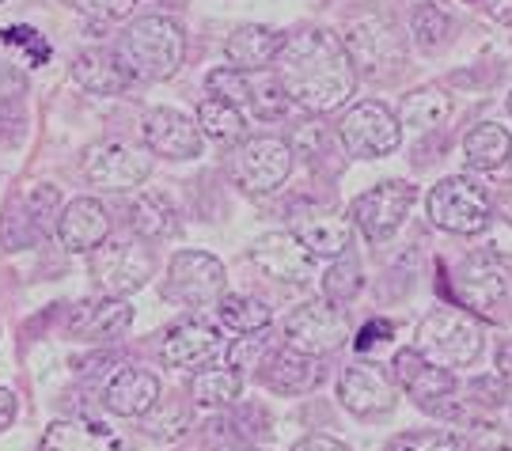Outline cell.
<instances>
[{
    "mask_svg": "<svg viewBox=\"0 0 512 451\" xmlns=\"http://www.w3.org/2000/svg\"><path fill=\"white\" fill-rule=\"evenodd\" d=\"M274 76L296 107L311 114H330V110L346 107L357 88V69L349 61L342 38L323 27L285 38L274 57Z\"/></svg>",
    "mask_w": 512,
    "mask_h": 451,
    "instance_id": "1",
    "label": "cell"
},
{
    "mask_svg": "<svg viewBox=\"0 0 512 451\" xmlns=\"http://www.w3.org/2000/svg\"><path fill=\"white\" fill-rule=\"evenodd\" d=\"M118 61L133 80H171L186 57L183 27L167 16H141L118 38Z\"/></svg>",
    "mask_w": 512,
    "mask_h": 451,
    "instance_id": "2",
    "label": "cell"
},
{
    "mask_svg": "<svg viewBox=\"0 0 512 451\" xmlns=\"http://www.w3.org/2000/svg\"><path fill=\"white\" fill-rule=\"evenodd\" d=\"M414 349H418L425 361L440 364V368H467L482 353V330L471 319V311L448 304L429 311L418 323L414 334Z\"/></svg>",
    "mask_w": 512,
    "mask_h": 451,
    "instance_id": "3",
    "label": "cell"
},
{
    "mask_svg": "<svg viewBox=\"0 0 512 451\" xmlns=\"http://www.w3.org/2000/svg\"><path fill=\"white\" fill-rule=\"evenodd\" d=\"M429 217L437 228L452 235H478L490 228L494 220V201L486 194V186H478L467 175L440 179L429 194Z\"/></svg>",
    "mask_w": 512,
    "mask_h": 451,
    "instance_id": "4",
    "label": "cell"
},
{
    "mask_svg": "<svg viewBox=\"0 0 512 451\" xmlns=\"http://www.w3.org/2000/svg\"><path fill=\"white\" fill-rule=\"evenodd\" d=\"M512 289V266L497 251H475L463 258L456 273V300L471 315L497 319V307L509 300Z\"/></svg>",
    "mask_w": 512,
    "mask_h": 451,
    "instance_id": "5",
    "label": "cell"
},
{
    "mask_svg": "<svg viewBox=\"0 0 512 451\" xmlns=\"http://www.w3.org/2000/svg\"><path fill=\"white\" fill-rule=\"evenodd\" d=\"M293 145L281 137H247L228 160V175L247 194H274L293 171Z\"/></svg>",
    "mask_w": 512,
    "mask_h": 451,
    "instance_id": "6",
    "label": "cell"
},
{
    "mask_svg": "<svg viewBox=\"0 0 512 451\" xmlns=\"http://www.w3.org/2000/svg\"><path fill=\"white\" fill-rule=\"evenodd\" d=\"M342 46H346L353 69H357V73H365V76L395 73L406 57L403 31H399L391 19H380V16L353 19V23L346 27Z\"/></svg>",
    "mask_w": 512,
    "mask_h": 451,
    "instance_id": "7",
    "label": "cell"
},
{
    "mask_svg": "<svg viewBox=\"0 0 512 451\" xmlns=\"http://www.w3.org/2000/svg\"><path fill=\"white\" fill-rule=\"evenodd\" d=\"M156 273V258L141 239H107L92 251V277L107 296H129Z\"/></svg>",
    "mask_w": 512,
    "mask_h": 451,
    "instance_id": "8",
    "label": "cell"
},
{
    "mask_svg": "<svg viewBox=\"0 0 512 451\" xmlns=\"http://www.w3.org/2000/svg\"><path fill=\"white\" fill-rule=\"evenodd\" d=\"M338 137H342L346 156H353V160H380V156H391L399 148L403 129L384 103H357L342 114Z\"/></svg>",
    "mask_w": 512,
    "mask_h": 451,
    "instance_id": "9",
    "label": "cell"
},
{
    "mask_svg": "<svg viewBox=\"0 0 512 451\" xmlns=\"http://www.w3.org/2000/svg\"><path fill=\"white\" fill-rule=\"evenodd\" d=\"M228 289V273L213 254L205 251H179L167 266L164 296L183 307H213Z\"/></svg>",
    "mask_w": 512,
    "mask_h": 451,
    "instance_id": "10",
    "label": "cell"
},
{
    "mask_svg": "<svg viewBox=\"0 0 512 451\" xmlns=\"http://www.w3.org/2000/svg\"><path fill=\"white\" fill-rule=\"evenodd\" d=\"M414 198H418V190H414L410 182H403V179L380 182V186L365 190L361 198L349 205V220H353V228H361L372 243H380V239H391V235L399 232V224L406 220Z\"/></svg>",
    "mask_w": 512,
    "mask_h": 451,
    "instance_id": "11",
    "label": "cell"
},
{
    "mask_svg": "<svg viewBox=\"0 0 512 451\" xmlns=\"http://www.w3.org/2000/svg\"><path fill=\"white\" fill-rule=\"evenodd\" d=\"M80 171L99 190L126 194V190H137L152 175V160H148L141 148L122 145V141H103V145H92L84 152Z\"/></svg>",
    "mask_w": 512,
    "mask_h": 451,
    "instance_id": "12",
    "label": "cell"
},
{
    "mask_svg": "<svg viewBox=\"0 0 512 451\" xmlns=\"http://www.w3.org/2000/svg\"><path fill=\"white\" fill-rule=\"evenodd\" d=\"M289 232L304 243L311 258H342L353 247V220L342 217L330 205H315V201H296L289 213Z\"/></svg>",
    "mask_w": 512,
    "mask_h": 451,
    "instance_id": "13",
    "label": "cell"
},
{
    "mask_svg": "<svg viewBox=\"0 0 512 451\" xmlns=\"http://www.w3.org/2000/svg\"><path fill=\"white\" fill-rule=\"evenodd\" d=\"M285 338H289L293 349H304L311 357L334 353V349H342L349 342V319L342 307L327 304V300L323 304H304L289 315Z\"/></svg>",
    "mask_w": 512,
    "mask_h": 451,
    "instance_id": "14",
    "label": "cell"
},
{
    "mask_svg": "<svg viewBox=\"0 0 512 451\" xmlns=\"http://www.w3.org/2000/svg\"><path fill=\"white\" fill-rule=\"evenodd\" d=\"M57 201H61L57 198V186H31L23 198L12 201L4 220H0L4 247H12V251L35 247L42 235H50V228L57 224L54 217H61L57 213Z\"/></svg>",
    "mask_w": 512,
    "mask_h": 451,
    "instance_id": "15",
    "label": "cell"
},
{
    "mask_svg": "<svg viewBox=\"0 0 512 451\" xmlns=\"http://www.w3.org/2000/svg\"><path fill=\"white\" fill-rule=\"evenodd\" d=\"M391 372H395V383L418 402L421 410H429V414L437 410L444 398H452V391H456V376H452L448 368H440V364L425 361L414 345L395 353Z\"/></svg>",
    "mask_w": 512,
    "mask_h": 451,
    "instance_id": "16",
    "label": "cell"
},
{
    "mask_svg": "<svg viewBox=\"0 0 512 451\" xmlns=\"http://www.w3.org/2000/svg\"><path fill=\"white\" fill-rule=\"evenodd\" d=\"M338 398L349 414L357 417H376L387 414L395 406V379L387 376L380 364L357 361L349 364L342 379H338Z\"/></svg>",
    "mask_w": 512,
    "mask_h": 451,
    "instance_id": "17",
    "label": "cell"
},
{
    "mask_svg": "<svg viewBox=\"0 0 512 451\" xmlns=\"http://www.w3.org/2000/svg\"><path fill=\"white\" fill-rule=\"evenodd\" d=\"M141 133H145V145L156 156H167V160H194V156H202V129L194 126L186 114H179V110H148Z\"/></svg>",
    "mask_w": 512,
    "mask_h": 451,
    "instance_id": "18",
    "label": "cell"
},
{
    "mask_svg": "<svg viewBox=\"0 0 512 451\" xmlns=\"http://www.w3.org/2000/svg\"><path fill=\"white\" fill-rule=\"evenodd\" d=\"M251 258L258 262V270H266L274 281H289V285H304L315 273V258L304 251V243L293 232L262 235L251 247Z\"/></svg>",
    "mask_w": 512,
    "mask_h": 451,
    "instance_id": "19",
    "label": "cell"
},
{
    "mask_svg": "<svg viewBox=\"0 0 512 451\" xmlns=\"http://www.w3.org/2000/svg\"><path fill=\"white\" fill-rule=\"evenodd\" d=\"M110 235V213L103 201L76 198L65 205V213L57 217V239L61 247L73 254H92L99 243H107Z\"/></svg>",
    "mask_w": 512,
    "mask_h": 451,
    "instance_id": "20",
    "label": "cell"
},
{
    "mask_svg": "<svg viewBox=\"0 0 512 451\" xmlns=\"http://www.w3.org/2000/svg\"><path fill=\"white\" fill-rule=\"evenodd\" d=\"M220 353H224V338L205 323L171 326L160 342V361L167 368H205Z\"/></svg>",
    "mask_w": 512,
    "mask_h": 451,
    "instance_id": "21",
    "label": "cell"
},
{
    "mask_svg": "<svg viewBox=\"0 0 512 451\" xmlns=\"http://www.w3.org/2000/svg\"><path fill=\"white\" fill-rule=\"evenodd\" d=\"M160 402V379L145 368H118L103 383V406L118 417H145Z\"/></svg>",
    "mask_w": 512,
    "mask_h": 451,
    "instance_id": "22",
    "label": "cell"
},
{
    "mask_svg": "<svg viewBox=\"0 0 512 451\" xmlns=\"http://www.w3.org/2000/svg\"><path fill=\"white\" fill-rule=\"evenodd\" d=\"M133 323V311L122 296H103V300H84L73 307L69 326L84 342H118Z\"/></svg>",
    "mask_w": 512,
    "mask_h": 451,
    "instance_id": "23",
    "label": "cell"
},
{
    "mask_svg": "<svg viewBox=\"0 0 512 451\" xmlns=\"http://www.w3.org/2000/svg\"><path fill=\"white\" fill-rule=\"evenodd\" d=\"M262 379L277 395H308V391H315L323 383V364H319V357L289 345V349H281V353H274L266 361Z\"/></svg>",
    "mask_w": 512,
    "mask_h": 451,
    "instance_id": "24",
    "label": "cell"
},
{
    "mask_svg": "<svg viewBox=\"0 0 512 451\" xmlns=\"http://www.w3.org/2000/svg\"><path fill=\"white\" fill-rule=\"evenodd\" d=\"M285 38L277 35L274 27H258V23H243L236 27L228 42H224V54L232 61V69H243V73H258L266 65H274L277 50H281Z\"/></svg>",
    "mask_w": 512,
    "mask_h": 451,
    "instance_id": "25",
    "label": "cell"
},
{
    "mask_svg": "<svg viewBox=\"0 0 512 451\" xmlns=\"http://www.w3.org/2000/svg\"><path fill=\"white\" fill-rule=\"evenodd\" d=\"M38 451H114V433L92 417H69L46 429Z\"/></svg>",
    "mask_w": 512,
    "mask_h": 451,
    "instance_id": "26",
    "label": "cell"
},
{
    "mask_svg": "<svg viewBox=\"0 0 512 451\" xmlns=\"http://www.w3.org/2000/svg\"><path fill=\"white\" fill-rule=\"evenodd\" d=\"M73 73L76 84L84 91H92V95H118V91H126L133 84V76L122 69L118 54H110V50H84L76 57Z\"/></svg>",
    "mask_w": 512,
    "mask_h": 451,
    "instance_id": "27",
    "label": "cell"
},
{
    "mask_svg": "<svg viewBox=\"0 0 512 451\" xmlns=\"http://www.w3.org/2000/svg\"><path fill=\"white\" fill-rule=\"evenodd\" d=\"M289 145H293L296 156H304L315 171H330V175H338V171H342V163H346L342 137H338V133H330L323 122H304V126L293 133V141H289Z\"/></svg>",
    "mask_w": 512,
    "mask_h": 451,
    "instance_id": "28",
    "label": "cell"
},
{
    "mask_svg": "<svg viewBox=\"0 0 512 451\" xmlns=\"http://www.w3.org/2000/svg\"><path fill=\"white\" fill-rule=\"evenodd\" d=\"M129 224L141 239H167L179 228V217H175V201L160 194V190H145L137 194V201L129 205Z\"/></svg>",
    "mask_w": 512,
    "mask_h": 451,
    "instance_id": "29",
    "label": "cell"
},
{
    "mask_svg": "<svg viewBox=\"0 0 512 451\" xmlns=\"http://www.w3.org/2000/svg\"><path fill=\"white\" fill-rule=\"evenodd\" d=\"M463 156L478 171H497L512 156V133L497 122H482L463 137Z\"/></svg>",
    "mask_w": 512,
    "mask_h": 451,
    "instance_id": "30",
    "label": "cell"
},
{
    "mask_svg": "<svg viewBox=\"0 0 512 451\" xmlns=\"http://www.w3.org/2000/svg\"><path fill=\"white\" fill-rule=\"evenodd\" d=\"M217 315H220V326H228L232 334H258V330H266L270 319H274L270 304L258 300V296H247V292L220 296Z\"/></svg>",
    "mask_w": 512,
    "mask_h": 451,
    "instance_id": "31",
    "label": "cell"
},
{
    "mask_svg": "<svg viewBox=\"0 0 512 451\" xmlns=\"http://www.w3.org/2000/svg\"><path fill=\"white\" fill-rule=\"evenodd\" d=\"M198 129H202L205 137L228 145V141H243L247 122H243V110H239L236 103L209 95V99H202V107H198Z\"/></svg>",
    "mask_w": 512,
    "mask_h": 451,
    "instance_id": "32",
    "label": "cell"
},
{
    "mask_svg": "<svg viewBox=\"0 0 512 451\" xmlns=\"http://www.w3.org/2000/svg\"><path fill=\"white\" fill-rule=\"evenodd\" d=\"M289 95L281 88V80L274 73H266V69H258V73H247V107L255 118L262 122H281L285 114H289Z\"/></svg>",
    "mask_w": 512,
    "mask_h": 451,
    "instance_id": "33",
    "label": "cell"
},
{
    "mask_svg": "<svg viewBox=\"0 0 512 451\" xmlns=\"http://www.w3.org/2000/svg\"><path fill=\"white\" fill-rule=\"evenodd\" d=\"M239 387H243V379H239L236 368H205L194 376L190 383V395L198 406H209V410H217V406H232L239 398Z\"/></svg>",
    "mask_w": 512,
    "mask_h": 451,
    "instance_id": "34",
    "label": "cell"
},
{
    "mask_svg": "<svg viewBox=\"0 0 512 451\" xmlns=\"http://www.w3.org/2000/svg\"><path fill=\"white\" fill-rule=\"evenodd\" d=\"M448 110H452V103H448V95L440 88H418L403 99V107H399V126L433 129L448 118Z\"/></svg>",
    "mask_w": 512,
    "mask_h": 451,
    "instance_id": "35",
    "label": "cell"
},
{
    "mask_svg": "<svg viewBox=\"0 0 512 451\" xmlns=\"http://www.w3.org/2000/svg\"><path fill=\"white\" fill-rule=\"evenodd\" d=\"M365 285V277H361V262L353 258V254H342V258H334V266L327 270L323 277V300L334 307H346L357 292Z\"/></svg>",
    "mask_w": 512,
    "mask_h": 451,
    "instance_id": "36",
    "label": "cell"
},
{
    "mask_svg": "<svg viewBox=\"0 0 512 451\" xmlns=\"http://www.w3.org/2000/svg\"><path fill=\"white\" fill-rule=\"evenodd\" d=\"M410 31H414V42H418L421 50L433 54L452 35V19L444 16L437 4H421L418 12H414V19H410Z\"/></svg>",
    "mask_w": 512,
    "mask_h": 451,
    "instance_id": "37",
    "label": "cell"
},
{
    "mask_svg": "<svg viewBox=\"0 0 512 451\" xmlns=\"http://www.w3.org/2000/svg\"><path fill=\"white\" fill-rule=\"evenodd\" d=\"M387 451H467V436L448 433V429H421V433L395 436Z\"/></svg>",
    "mask_w": 512,
    "mask_h": 451,
    "instance_id": "38",
    "label": "cell"
},
{
    "mask_svg": "<svg viewBox=\"0 0 512 451\" xmlns=\"http://www.w3.org/2000/svg\"><path fill=\"white\" fill-rule=\"evenodd\" d=\"M205 91L217 95V99L236 103V107H247V73H243V69H232V65L213 69V73L205 76Z\"/></svg>",
    "mask_w": 512,
    "mask_h": 451,
    "instance_id": "39",
    "label": "cell"
},
{
    "mask_svg": "<svg viewBox=\"0 0 512 451\" xmlns=\"http://www.w3.org/2000/svg\"><path fill=\"white\" fill-rule=\"evenodd\" d=\"M467 395H471V402L475 406H505V383H501V376H478L471 379V387H467Z\"/></svg>",
    "mask_w": 512,
    "mask_h": 451,
    "instance_id": "40",
    "label": "cell"
},
{
    "mask_svg": "<svg viewBox=\"0 0 512 451\" xmlns=\"http://www.w3.org/2000/svg\"><path fill=\"white\" fill-rule=\"evenodd\" d=\"M262 349H266V338H239L232 349H228V368H251V361L262 357Z\"/></svg>",
    "mask_w": 512,
    "mask_h": 451,
    "instance_id": "41",
    "label": "cell"
},
{
    "mask_svg": "<svg viewBox=\"0 0 512 451\" xmlns=\"http://www.w3.org/2000/svg\"><path fill=\"white\" fill-rule=\"evenodd\" d=\"M84 12H95V16H107V19H122L137 8V0H76Z\"/></svg>",
    "mask_w": 512,
    "mask_h": 451,
    "instance_id": "42",
    "label": "cell"
},
{
    "mask_svg": "<svg viewBox=\"0 0 512 451\" xmlns=\"http://www.w3.org/2000/svg\"><path fill=\"white\" fill-rule=\"evenodd\" d=\"M293 451H349L342 440H334V436H319V433H311L304 436V440H296Z\"/></svg>",
    "mask_w": 512,
    "mask_h": 451,
    "instance_id": "43",
    "label": "cell"
},
{
    "mask_svg": "<svg viewBox=\"0 0 512 451\" xmlns=\"http://www.w3.org/2000/svg\"><path fill=\"white\" fill-rule=\"evenodd\" d=\"M391 338V323H372V326H365L361 334H357V345L361 349H368L372 342H387Z\"/></svg>",
    "mask_w": 512,
    "mask_h": 451,
    "instance_id": "44",
    "label": "cell"
},
{
    "mask_svg": "<svg viewBox=\"0 0 512 451\" xmlns=\"http://www.w3.org/2000/svg\"><path fill=\"white\" fill-rule=\"evenodd\" d=\"M12 421H16V395L0 387V433H4Z\"/></svg>",
    "mask_w": 512,
    "mask_h": 451,
    "instance_id": "45",
    "label": "cell"
},
{
    "mask_svg": "<svg viewBox=\"0 0 512 451\" xmlns=\"http://www.w3.org/2000/svg\"><path fill=\"white\" fill-rule=\"evenodd\" d=\"M497 376H501L512 387V342L497 345Z\"/></svg>",
    "mask_w": 512,
    "mask_h": 451,
    "instance_id": "46",
    "label": "cell"
},
{
    "mask_svg": "<svg viewBox=\"0 0 512 451\" xmlns=\"http://www.w3.org/2000/svg\"><path fill=\"white\" fill-rule=\"evenodd\" d=\"M486 8H490V16H494L497 23L512 27V0H486Z\"/></svg>",
    "mask_w": 512,
    "mask_h": 451,
    "instance_id": "47",
    "label": "cell"
},
{
    "mask_svg": "<svg viewBox=\"0 0 512 451\" xmlns=\"http://www.w3.org/2000/svg\"><path fill=\"white\" fill-rule=\"evenodd\" d=\"M497 213H501V217L512 224V182L505 186V190H501V194H497Z\"/></svg>",
    "mask_w": 512,
    "mask_h": 451,
    "instance_id": "48",
    "label": "cell"
},
{
    "mask_svg": "<svg viewBox=\"0 0 512 451\" xmlns=\"http://www.w3.org/2000/svg\"><path fill=\"white\" fill-rule=\"evenodd\" d=\"M160 4H183V0H160Z\"/></svg>",
    "mask_w": 512,
    "mask_h": 451,
    "instance_id": "49",
    "label": "cell"
},
{
    "mask_svg": "<svg viewBox=\"0 0 512 451\" xmlns=\"http://www.w3.org/2000/svg\"><path fill=\"white\" fill-rule=\"evenodd\" d=\"M509 110H512V95H509Z\"/></svg>",
    "mask_w": 512,
    "mask_h": 451,
    "instance_id": "50",
    "label": "cell"
},
{
    "mask_svg": "<svg viewBox=\"0 0 512 451\" xmlns=\"http://www.w3.org/2000/svg\"><path fill=\"white\" fill-rule=\"evenodd\" d=\"M509 163H512V156H509Z\"/></svg>",
    "mask_w": 512,
    "mask_h": 451,
    "instance_id": "51",
    "label": "cell"
},
{
    "mask_svg": "<svg viewBox=\"0 0 512 451\" xmlns=\"http://www.w3.org/2000/svg\"><path fill=\"white\" fill-rule=\"evenodd\" d=\"M0 4H4V0H0Z\"/></svg>",
    "mask_w": 512,
    "mask_h": 451,
    "instance_id": "52",
    "label": "cell"
}]
</instances>
